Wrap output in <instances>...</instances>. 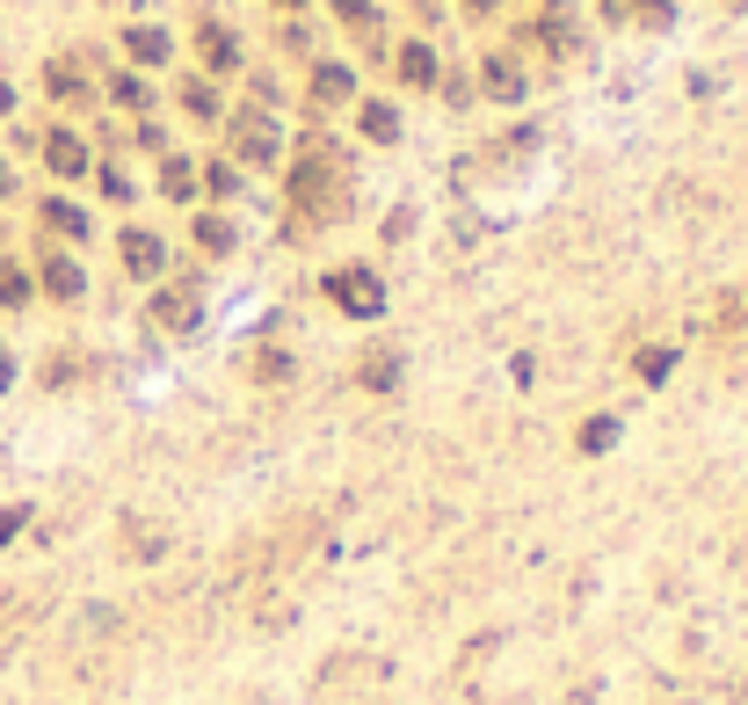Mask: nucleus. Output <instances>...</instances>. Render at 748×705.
<instances>
[{"label": "nucleus", "mask_w": 748, "mask_h": 705, "mask_svg": "<svg viewBox=\"0 0 748 705\" xmlns=\"http://www.w3.org/2000/svg\"><path fill=\"white\" fill-rule=\"evenodd\" d=\"M182 117H190V124H226V95H218V81L190 73V81H182Z\"/></svg>", "instance_id": "16"}, {"label": "nucleus", "mask_w": 748, "mask_h": 705, "mask_svg": "<svg viewBox=\"0 0 748 705\" xmlns=\"http://www.w3.org/2000/svg\"><path fill=\"white\" fill-rule=\"evenodd\" d=\"M95 95H109L117 109H153V88H146L139 73H109V81H103Z\"/></svg>", "instance_id": "20"}, {"label": "nucleus", "mask_w": 748, "mask_h": 705, "mask_svg": "<svg viewBox=\"0 0 748 705\" xmlns=\"http://www.w3.org/2000/svg\"><path fill=\"white\" fill-rule=\"evenodd\" d=\"M328 306L334 313H349V320H378L385 313V277L371 263H342V269H328Z\"/></svg>", "instance_id": "3"}, {"label": "nucleus", "mask_w": 748, "mask_h": 705, "mask_svg": "<svg viewBox=\"0 0 748 705\" xmlns=\"http://www.w3.org/2000/svg\"><path fill=\"white\" fill-rule=\"evenodd\" d=\"M196 320H204V284L196 277L153 284V299H146V328H153V335H190Z\"/></svg>", "instance_id": "2"}, {"label": "nucleus", "mask_w": 748, "mask_h": 705, "mask_svg": "<svg viewBox=\"0 0 748 705\" xmlns=\"http://www.w3.org/2000/svg\"><path fill=\"white\" fill-rule=\"evenodd\" d=\"M44 95H52L58 109H95V81L81 73V58H73V52H58L52 66H44Z\"/></svg>", "instance_id": "9"}, {"label": "nucleus", "mask_w": 748, "mask_h": 705, "mask_svg": "<svg viewBox=\"0 0 748 705\" xmlns=\"http://www.w3.org/2000/svg\"><path fill=\"white\" fill-rule=\"evenodd\" d=\"M458 8H466L472 22H488V15H502V0H458Z\"/></svg>", "instance_id": "30"}, {"label": "nucleus", "mask_w": 748, "mask_h": 705, "mask_svg": "<svg viewBox=\"0 0 748 705\" xmlns=\"http://www.w3.org/2000/svg\"><path fill=\"white\" fill-rule=\"evenodd\" d=\"M15 117V81H8V73H0V124Z\"/></svg>", "instance_id": "31"}, {"label": "nucleus", "mask_w": 748, "mask_h": 705, "mask_svg": "<svg viewBox=\"0 0 748 705\" xmlns=\"http://www.w3.org/2000/svg\"><path fill=\"white\" fill-rule=\"evenodd\" d=\"M196 190H211V196H241V168H233V160H196Z\"/></svg>", "instance_id": "22"}, {"label": "nucleus", "mask_w": 748, "mask_h": 705, "mask_svg": "<svg viewBox=\"0 0 748 705\" xmlns=\"http://www.w3.org/2000/svg\"><path fill=\"white\" fill-rule=\"evenodd\" d=\"M632 371H640L647 386H662L669 371H676V342H662V350H640V356H632Z\"/></svg>", "instance_id": "26"}, {"label": "nucleus", "mask_w": 748, "mask_h": 705, "mask_svg": "<svg viewBox=\"0 0 748 705\" xmlns=\"http://www.w3.org/2000/svg\"><path fill=\"white\" fill-rule=\"evenodd\" d=\"M349 103H356V66H342V58H313V73H306V109L328 117V109H349Z\"/></svg>", "instance_id": "7"}, {"label": "nucleus", "mask_w": 748, "mask_h": 705, "mask_svg": "<svg viewBox=\"0 0 748 705\" xmlns=\"http://www.w3.org/2000/svg\"><path fill=\"white\" fill-rule=\"evenodd\" d=\"M190 241H196V255H211V263H226L233 247H241V226H233L226 212H196V226H190Z\"/></svg>", "instance_id": "15"}, {"label": "nucleus", "mask_w": 748, "mask_h": 705, "mask_svg": "<svg viewBox=\"0 0 748 705\" xmlns=\"http://www.w3.org/2000/svg\"><path fill=\"white\" fill-rule=\"evenodd\" d=\"M226 139H233V168H277L284 160V124L269 117V109L226 117Z\"/></svg>", "instance_id": "4"}, {"label": "nucleus", "mask_w": 748, "mask_h": 705, "mask_svg": "<svg viewBox=\"0 0 748 705\" xmlns=\"http://www.w3.org/2000/svg\"><path fill=\"white\" fill-rule=\"evenodd\" d=\"M95 182H103L109 204H131V196H139V190H131V175H124V168H109V160H95Z\"/></svg>", "instance_id": "27"}, {"label": "nucleus", "mask_w": 748, "mask_h": 705, "mask_svg": "<svg viewBox=\"0 0 748 705\" xmlns=\"http://www.w3.org/2000/svg\"><path fill=\"white\" fill-rule=\"evenodd\" d=\"M190 44H196V66H204V73H233V66H241V36H233L218 15H196Z\"/></svg>", "instance_id": "10"}, {"label": "nucleus", "mask_w": 748, "mask_h": 705, "mask_svg": "<svg viewBox=\"0 0 748 705\" xmlns=\"http://www.w3.org/2000/svg\"><path fill=\"white\" fill-rule=\"evenodd\" d=\"M36 226L58 233V241H87V233H95V218H87L81 204H66V196H36Z\"/></svg>", "instance_id": "13"}, {"label": "nucleus", "mask_w": 748, "mask_h": 705, "mask_svg": "<svg viewBox=\"0 0 748 705\" xmlns=\"http://www.w3.org/2000/svg\"><path fill=\"white\" fill-rule=\"evenodd\" d=\"M610 437H618V423H610V415H596V423L589 429H581V451H603V444Z\"/></svg>", "instance_id": "28"}, {"label": "nucleus", "mask_w": 748, "mask_h": 705, "mask_svg": "<svg viewBox=\"0 0 748 705\" xmlns=\"http://www.w3.org/2000/svg\"><path fill=\"white\" fill-rule=\"evenodd\" d=\"M117 255H124V269H131L139 284H153L160 269H168V241H160L153 226H124L117 233Z\"/></svg>", "instance_id": "8"}, {"label": "nucleus", "mask_w": 748, "mask_h": 705, "mask_svg": "<svg viewBox=\"0 0 748 705\" xmlns=\"http://www.w3.org/2000/svg\"><path fill=\"white\" fill-rule=\"evenodd\" d=\"M277 8H284V15H306V8H313V0H277Z\"/></svg>", "instance_id": "34"}, {"label": "nucleus", "mask_w": 748, "mask_h": 705, "mask_svg": "<svg viewBox=\"0 0 748 705\" xmlns=\"http://www.w3.org/2000/svg\"><path fill=\"white\" fill-rule=\"evenodd\" d=\"M328 8H334V22H342V30H356V36L378 30V0H328Z\"/></svg>", "instance_id": "23"}, {"label": "nucleus", "mask_w": 748, "mask_h": 705, "mask_svg": "<svg viewBox=\"0 0 748 705\" xmlns=\"http://www.w3.org/2000/svg\"><path fill=\"white\" fill-rule=\"evenodd\" d=\"M30 277H36V291H44L52 306H81L87 299V269L73 263L66 247H52V241H36V269Z\"/></svg>", "instance_id": "6"}, {"label": "nucleus", "mask_w": 748, "mask_h": 705, "mask_svg": "<svg viewBox=\"0 0 748 705\" xmlns=\"http://www.w3.org/2000/svg\"><path fill=\"white\" fill-rule=\"evenodd\" d=\"M480 88H488L494 103L516 109L523 95H531V81H523V58H516V52H488V58H480Z\"/></svg>", "instance_id": "12"}, {"label": "nucleus", "mask_w": 748, "mask_h": 705, "mask_svg": "<svg viewBox=\"0 0 748 705\" xmlns=\"http://www.w3.org/2000/svg\"><path fill=\"white\" fill-rule=\"evenodd\" d=\"M36 299V277L22 263H8V255H0V313H22V306Z\"/></svg>", "instance_id": "18"}, {"label": "nucleus", "mask_w": 748, "mask_h": 705, "mask_svg": "<svg viewBox=\"0 0 748 705\" xmlns=\"http://www.w3.org/2000/svg\"><path fill=\"white\" fill-rule=\"evenodd\" d=\"M618 22H640V30H669V22H676V0H618Z\"/></svg>", "instance_id": "21"}, {"label": "nucleus", "mask_w": 748, "mask_h": 705, "mask_svg": "<svg viewBox=\"0 0 748 705\" xmlns=\"http://www.w3.org/2000/svg\"><path fill=\"white\" fill-rule=\"evenodd\" d=\"M160 196L190 204V196H196V160H182V153H168V160H160Z\"/></svg>", "instance_id": "19"}, {"label": "nucleus", "mask_w": 748, "mask_h": 705, "mask_svg": "<svg viewBox=\"0 0 748 705\" xmlns=\"http://www.w3.org/2000/svg\"><path fill=\"white\" fill-rule=\"evenodd\" d=\"M247 371H255L261 386H284L298 364H291V350H255V356H247Z\"/></svg>", "instance_id": "25"}, {"label": "nucleus", "mask_w": 748, "mask_h": 705, "mask_svg": "<svg viewBox=\"0 0 748 705\" xmlns=\"http://www.w3.org/2000/svg\"><path fill=\"white\" fill-rule=\"evenodd\" d=\"M15 386V350H8V342H0V393Z\"/></svg>", "instance_id": "32"}, {"label": "nucleus", "mask_w": 748, "mask_h": 705, "mask_svg": "<svg viewBox=\"0 0 748 705\" xmlns=\"http://www.w3.org/2000/svg\"><path fill=\"white\" fill-rule=\"evenodd\" d=\"M719 8H748V0H719Z\"/></svg>", "instance_id": "35"}, {"label": "nucleus", "mask_w": 748, "mask_h": 705, "mask_svg": "<svg viewBox=\"0 0 748 705\" xmlns=\"http://www.w3.org/2000/svg\"><path fill=\"white\" fill-rule=\"evenodd\" d=\"M0 196H15V168H8V153H0Z\"/></svg>", "instance_id": "33"}, {"label": "nucleus", "mask_w": 748, "mask_h": 705, "mask_svg": "<svg viewBox=\"0 0 748 705\" xmlns=\"http://www.w3.org/2000/svg\"><path fill=\"white\" fill-rule=\"evenodd\" d=\"M356 378H364V386H400V356H393V350H371L364 356V364H356Z\"/></svg>", "instance_id": "24"}, {"label": "nucleus", "mask_w": 748, "mask_h": 705, "mask_svg": "<svg viewBox=\"0 0 748 705\" xmlns=\"http://www.w3.org/2000/svg\"><path fill=\"white\" fill-rule=\"evenodd\" d=\"M284 196H291V233H313V226H342L349 204H356V168L334 139H306L284 175Z\"/></svg>", "instance_id": "1"}, {"label": "nucleus", "mask_w": 748, "mask_h": 705, "mask_svg": "<svg viewBox=\"0 0 748 705\" xmlns=\"http://www.w3.org/2000/svg\"><path fill=\"white\" fill-rule=\"evenodd\" d=\"M36 153H44V168H52L58 182H87L95 175V139L73 131V124H44V131H36Z\"/></svg>", "instance_id": "5"}, {"label": "nucleus", "mask_w": 748, "mask_h": 705, "mask_svg": "<svg viewBox=\"0 0 748 705\" xmlns=\"http://www.w3.org/2000/svg\"><path fill=\"white\" fill-rule=\"evenodd\" d=\"M124 58H131V66H168L174 36L160 30V22H131V30H124Z\"/></svg>", "instance_id": "14"}, {"label": "nucleus", "mask_w": 748, "mask_h": 705, "mask_svg": "<svg viewBox=\"0 0 748 705\" xmlns=\"http://www.w3.org/2000/svg\"><path fill=\"white\" fill-rule=\"evenodd\" d=\"M356 131H364L371 146H393V139H400V109L371 95V103H356Z\"/></svg>", "instance_id": "17"}, {"label": "nucleus", "mask_w": 748, "mask_h": 705, "mask_svg": "<svg viewBox=\"0 0 748 705\" xmlns=\"http://www.w3.org/2000/svg\"><path fill=\"white\" fill-rule=\"evenodd\" d=\"M22 516H30V510H22V502H8V510H0V546H8V538H15V531H22Z\"/></svg>", "instance_id": "29"}, {"label": "nucleus", "mask_w": 748, "mask_h": 705, "mask_svg": "<svg viewBox=\"0 0 748 705\" xmlns=\"http://www.w3.org/2000/svg\"><path fill=\"white\" fill-rule=\"evenodd\" d=\"M393 73H400V88H436L444 81V58H436L429 36H407V44H393Z\"/></svg>", "instance_id": "11"}]
</instances>
